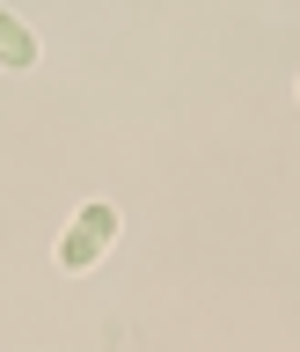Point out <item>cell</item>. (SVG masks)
I'll list each match as a JSON object with an SVG mask.
<instances>
[{"instance_id":"7a4b0ae2","label":"cell","mask_w":300,"mask_h":352,"mask_svg":"<svg viewBox=\"0 0 300 352\" xmlns=\"http://www.w3.org/2000/svg\"><path fill=\"white\" fill-rule=\"evenodd\" d=\"M0 66H8V74H30V66H37V37H30L8 8H0Z\"/></svg>"},{"instance_id":"6da1fadb","label":"cell","mask_w":300,"mask_h":352,"mask_svg":"<svg viewBox=\"0 0 300 352\" xmlns=\"http://www.w3.org/2000/svg\"><path fill=\"white\" fill-rule=\"evenodd\" d=\"M110 242H117V206H103V198H95V206H81V213H73V228L59 235V272H88Z\"/></svg>"}]
</instances>
